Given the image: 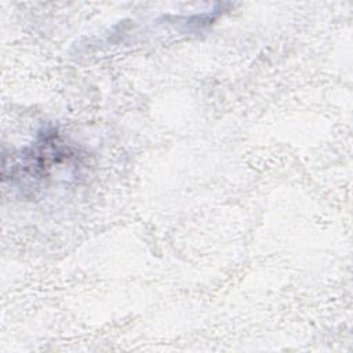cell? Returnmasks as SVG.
I'll return each instance as SVG.
<instances>
[{
	"instance_id": "1",
	"label": "cell",
	"mask_w": 353,
	"mask_h": 353,
	"mask_svg": "<svg viewBox=\"0 0 353 353\" xmlns=\"http://www.w3.org/2000/svg\"><path fill=\"white\" fill-rule=\"evenodd\" d=\"M80 153L68 143L55 128H44L32 145L3 159V182L23 192H36L46 186L52 174L77 167Z\"/></svg>"
}]
</instances>
